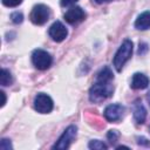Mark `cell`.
Here are the masks:
<instances>
[{"label": "cell", "mask_w": 150, "mask_h": 150, "mask_svg": "<svg viewBox=\"0 0 150 150\" xmlns=\"http://www.w3.org/2000/svg\"><path fill=\"white\" fill-rule=\"evenodd\" d=\"M88 148L93 149V150H102V149H107L108 146H107L105 143H103V142H101L98 139H93V141L89 142Z\"/></svg>", "instance_id": "5bb4252c"}, {"label": "cell", "mask_w": 150, "mask_h": 150, "mask_svg": "<svg viewBox=\"0 0 150 150\" xmlns=\"http://www.w3.org/2000/svg\"><path fill=\"white\" fill-rule=\"evenodd\" d=\"M114 93V86L111 81L95 80L94 84L89 89V100L93 103H101L109 98Z\"/></svg>", "instance_id": "6da1fadb"}, {"label": "cell", "mask_w": 150, "mask_h": 150, "mask_svg": "<svg viewBox=\"0 0 150 150\" xmlns=\"http://www.w3.org/2000/svg\"><path fill=\"white\" fill-rule=\"evenodd\" d=\"M125 112V108L124 105L122 104H117V103H114V104H109L107 105V108L104 109L103 111V116L104 118L108 121V122H118L122 120L123 115Z\"/></svg>", "instance_id": "52a82bcc"}, {"label": "cell", "mask_w": 150, "mask_h": 150, "mask_svg": "<svg viewBox=\"0 0 150 150\" xmlns=\"http://www.w3.org/2000/svg\"><path fill=\"white\" fill-rule=\"evenodd\" d=\"M94 2H96V4H98V5H101V4H104V2H108V1H110V0H93Z\"/></svg>", "instance_id": "44dd1931"}, {"label": "cell", "mask_w": 150, "mask_h": 150, "mask_svg": "<svg viewBox=\"0 0 150 150\" xmlns=\"http://www.w3.org/2000/svg\"><path fill=\"white\" fill-rule=\"evenodd\" d=\"M50 18V9L48 6L43 5V4H38L33 7L30 14H29V19L34 25L41 26L45 25Z\"/></svg>", "instance_id": "3957f363"}, {"label": "cell", "mask_w": 150, "mask_h": 150, "mask_svg": "<svg viewBox=\"0 0 150 150\" xmlns=\"http://www.w3.org/2000/svg\"><path fill=\"white\" fill-rule=\"evenodd\" d=\"M79 0H61V6L62 7H69V6H73L75 2H77Z\"/></svg>", "instance_id": "d6986e66"}, {"label": "cell", "mask_w": 150, "mask_h": 150, "mask_svg": "<svg viewBox=\"0 0 150 150\" xmlns=\"http://www.w3.org/2000/svg\"><path fill=\"white\" fill-rule=\"evenodd\" d=\"M132 115H134V118H135L136 123L143 124L145 122V118H146V109L144 108V105L141 102V100H136L132 103Z\"/></svg>", "instance_id": "30bf717a"}, {"label": "cell", "mask_w": 150, "mask_h": 150, "mask_svg": "<svg viewBox=\"0 0 150 150\" xmlns=\"http://www.w3.org/2000/svg\"><path fill=\"white\" fill-rule=\"evenodd\" d=\"M148 101H149V103H150V93L148 94Z\"/></svg>", "instance_id": "7402d4cb"}, {"label": "cell", "mask_w": 150, "mask_h": 150, "mask_svg": "<svg viewBox=\"0 0 150 150\" xmlns=\"http://www.w3.org/2000/svg\"><path fill=\"white\" fill-rule=\"evenodd\" d=\"M87 14L80 6H71L63 15L64 20L70 25H77L86 19Z\"/></svg>", "instance_id": "ba28073f"}, {"label": "cell", "mask_w": 150, "mask_h": 150, "mask_svg": "<svg viewBox=\"0 0 150 150\" xmlns=\"http://www.w3.org/2000/svg\"><path fill=\"white\" fill-rule=\"evenodd\" d=\"M11 19H12V21L14 22V23H21L22 21H23V15H22V13H19V12H14V13H12V15H11Z\"/></svg>", "instance_id": "2e32d148"}, {"label": "cell", "mask_w": 150, "mask_h": 150, "mask_svg": "<svg viewBox=\"0 0 150 150\" xmlns=\"http://www.w3.org/2000/svg\"><path fill=\"white\" fill-rule=\"evenodd\" d=\"M132 48H134L132 41L129 40V39H125L122 42V45L120 46V48L117 49V52L115 53V56H114V60H112V64H114V67H115V69L117 71H121L122 68L124 67L125 62L131 57Z\"/></svg>", "instance_id": "7a4b0ae2"}, {"label": "cell", "mask_w": 150, "mask_h": 150, "mask_svg": "<svg viewBox=\"0 0 150 150\" xmlns=\"http://www.w3.org/2000/svg\"><path fill=\"white\" fill-rule=\"evenodd\" d=\"M1 2L6 7H16L22 2V0H1Z\"/></svg>", "instance_id": "e0dca14e"}, {"label": "cell", "mask_w": 150, "mask_h": 150, "mask_svg": "<svg viewBox=\"0 0 150 150\" xmlns=\"http://www.w3.org/2000/svg\"><path fill=\"white\" fill-rule=\"evenodd\" d=\"M77 134V127L76 125H69L63 132L62 135L59 137V139L56 141V143L53 145V149H57V150H64L68 149L70 143L75 139Z\"/></svg>", "instance_id": "5b68a950"}, {"label": "cell", "mask_w": 150, "mask_h": 150, "mask_svg": "<svg viewBox=\"0 0 150 150\" xmlns=\"http://www.w3.org/2000/svg\"><path fill=\"white\" fill-rule=\"evenodd\" d=\"M135 28L138 30H146L150 28V11H145L137 16L135 21Z\"/></svg>", "instance_id": "7c38bea8"}, {"label": "cell", "mask_w": 150, "mask_h": 150, "mask_svg": "<svg viewBox=\"0 0 150 150\" xmlns=\"http://www.w3.org/2000/svg\"><path fill=\"white\" fill-rule=\"evenodd\" d=\"M32 62L36 69L46 70L52 66L53 57L48 52H46L43 49H35L32 53Z\"/></svg>", "instance_id": "277c9868"}, {"label": "cell", "mask_w": 150, "mask_h": 150, "mask_svg": "<svg viewBox=\"0 0 150 150\" xmlns=\"http://www.w3.org/2000/svg\"><path fill=\"white\" fill-rule=\"evenodd\" d=\"M1 95H2V103H1V107H4L5 103H6V96H5V93H4V91H1Z\"/></svg>", "instance_id": "ffe728a7"}, {"label": "cell", "mask_w": 150, "mask_h": 150, "mask_svg": "<svg viewBox=\"0 0 150 150\" xmlns=\"http://www.w3.org/2000/svg\"><path fill=\"white\" fill-rule=\"evenodd\" d=\"M54 103L49 95L45 93H39L34 97V109L40 114H48L53 110Z\"/></svg>", "instance_id": "8992f818"}, {"label": "cell", "mask_w": 150, "mask_h": 150, "mask_svg": "<svg viewBox=\"0 0 150 150\" xmlns=\"http://www.w3.org/2000/svg\"><path fill=\"white\" fill-rule=\"evenodd\" d=\"M0 148H1L2 150H9V149H12V144H11L9 139L2 138V139H1V143H0Z\"/></svg>", "instance_id": "ac0fdd59"}, {"label": "cell", "mask_w": 150, "mask_h": 150, "mask_svg": "<svg viewBox=\"0 0 150 150\" xmlns=\"http://www.w3.org/2000/svg\"><path fill=\"white\" fill-rule=\"evenodd\" d=\"M149 86V77L146 75H144L143 73H135L132 75V79H131V83H130V87L132 89H145L146 87Z\"/></svg>", "instance_id": "8fae6325"}, {"label": "cell", "mask_w": 150, "mask_h": 150, "mask_svg": "<svg viewBox=\"0 0 150 150\" xmlns=\"http://www.w3.org/2000/svg\"><path fill=\"white\" fill-rule=\"evenodd\" d=\"M12 82H13L12 74H11L7 69L2 68V69H1V75H0V83H1V86L6 87V86L12 84Z\"/></svg>", "instance_id": "4fadbf2b"}, {"label": "cell", "mask_w": 150, "mask_h": 150, "mask_svg": "<svg viewBox=\"0 0 150 150\" xmlns=\"http://www.w3.org/2000/svg\"><path fill=\"white\" fill-rule=\"evenodd\" d=\"M118 137H120V134H118L117 130H109L108 134H107V138L111 144H114L118 139Z\"/></svg>", "instance_id": "9a60e30c"}, {"label": "cell", "mask_w": 150, "mask_h": 150, "mask_svg": "<svg viewBox=\"0 0 150 150\" xmlns=\"http://www.w3.org/2000/svg\"><path fill=\"white\" fill-rule=\"evenodd\" d=\"M48 34H49V36L52 38L53 41H55V42H62L67 38L68 30H67L66 26L61 21H55L49 27Z\"/></svg>", "instance_id": "9c48e42d"}]
</instances>
